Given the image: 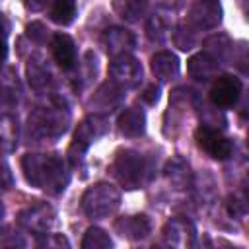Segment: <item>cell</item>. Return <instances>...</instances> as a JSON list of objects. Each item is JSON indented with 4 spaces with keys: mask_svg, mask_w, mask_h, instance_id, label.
Returning <instances> with one entry per match:
<instances>
[{
    "mask_svg": "<svg viewBox=\"0 0 249 249\" xmlns=\"http://www.w3.org/2000/svg\"><path fill=\"white\" fill-rule=\"evenodd\" d=\"M195 140L202 152H206L214 160H226L231 154V142L218 130L210 126H198L195 132Z\"/></svg>",
    "mask_w": 249,
    "mask_h": 249,
    "instance_id": "6da1fadb",
    "label": "cell"
},
{
    "mask_svg": "<svg viewBox=\"0 0 249 249\" xmlns=\"http://www.w3.org/2000/svg\"><path fill=\"white\" fill-rule=\"evenodd\" d=\"M239 93H241V82L228 74L216 78L210 88V99L218 107H231L239 99Z\"/></svg>",
    "mask_w": 249,
    "mask_h": 249,
    "instance_id": "7a4b0ae2",
    "label": "cell"
},
{
    "mask_svg": "<svg viewBox=\"0 0 249 249\" xmlns=\"http://www.w3.org/2000/svg\"><path fill=\"white\" fill-rule=\"evenodd\" d=\"M51 47H53V56H54V60L60 68H72L74 66V62H76V45H74L70 35L56 33L53 37Z\"/></svg>",
    "mask_w": 249,
    "mask_h": 249,
    "instance_id": "3957f363",
    "label": "cell"
},
{
    "mask_svg": "<svg viewBox=\"0 0 249 249\" xmlns=\"http://www.w3.org/2000/svg\"><path fill=\"white\" fill-rule=\"evenodd\" d=\"M76 16V0H53L51 19L58 25H68Z\"/></svg>",
    "mask_w": 249,
    "mask_h": 249,
    "instance_id": "277c9868",
    "label": "cell"
}]
</instances>
